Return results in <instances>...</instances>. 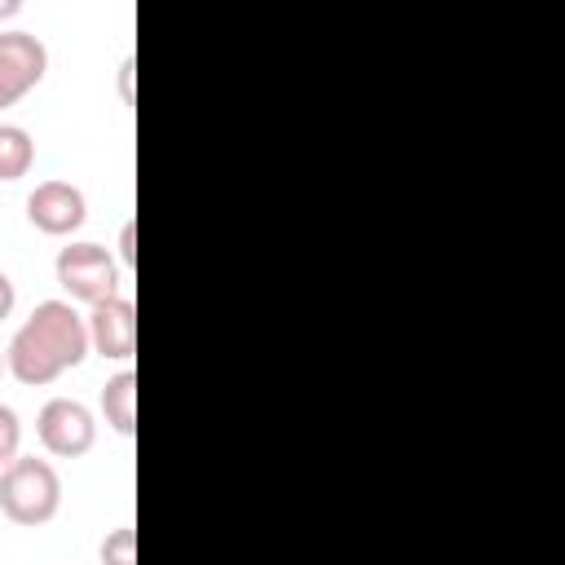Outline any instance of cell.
Here are the masks:
<instances>
[{"label":"cell","instance_id":"obj_1","mask_svg":"<svg viewBox=\"0 0 565 565\" xmlns=\"http://www.w3.org/2000/svg\"><path fill=\"white\" fill-rule=\"evenodd\" d=\"M88 358V322L71 300H40L31 318L13 331L4 366L18 384H53L62 371Z\"/></svg>","mask_w":565,"mask_h":565},{"label":"cell","instance_id":"obj_2","mask_svg":"<svg viewBox=\"0 0 565 565\" xmlns=\"http://www.w3.org/2000/svg\"><path fill=\"white\" fill-rule=\"evenodd\" d=\"M62 508V477L49 459L18 455L0 468V512L13 525H49Z\"/></svg>","mask_w":565,"mask_h":565},{"label":"cell","instance_id":"obj_3","mask_svg":"<svg viewBox=\"0 0 565 565\" xmlns=\"http://www.w3.org/2000/svg\"><path fill=\"white\" fill-rule=\"evenodd\" d=\"M53 274H57V287L71 300L88 305V309L110 300V296H119V265H115V256L102 243H88V238L66 243L57 252V260H53Z\"/></svg>","mask_w":565,"mask_h":565},{"label":"cell","instance_id":"obj_4","mask_svg":"<svg viewBox=\"0 0 565 565\" xmlns=\"http://www.w3.org/2000/svg\"><path fill=\"white\" fill-rule=\"evenodd\" d=\"M35 433H40V446L57 459H79L93 450L97 441V419L84 402L75 397H49L40 406V419H35Z\"/></svg>","mask_w":565,"mask_h":565},{"label":"cell","instance_id":"obj_5","mask_svg":"<svg viewBox=\"0 0 565 565\" xmlns=\"http://www.w3.org/2000/svg\"><path fill=\"white\" fill-rule=\"evenodd\" d=\"M49 71V49L35 31L9 26L0 31V110L13 106L22 93H31Z\"/></svg>","mask_w":565,"mask_h":565},{"label":"cell","instance_id":"obj_6","mask_svg":"<svg viewBox=\"0 0 565 565\" xmlns=\"http://www.w3.org/2000/svg\"><path fill=\"white\" fill-rule=\"evenodd\" d=\"M88 216V203H84V190L71 185V181H40L31 194H26V221L49 234V238H66L84 225Z\"/></svg>","mask_w":565,"mask_h":565},{"label":"cell","instance_id":"obj_7","mask_svg":"<svg viewBox=\"0 0 565 565\" xmlns=\"http://www.w3.org/2000/svg\"><path fill=\"white\" fill-rule=\"evenodd\" d=\"M88 322V349L115 362H128L137 353V309L128 296H110L84 313Z\"/></svg>","mask_w":565,"mask_h":565},{"label":"cell","instance_id":"obj_8","mask_svg":"<svg viewBox=\"0 0 565 565\" xmlns=\"http://www.w3.org/2000/svg\"><path fill=\"white\" fill-rule=\"evenodd\" d=\"M102 415H106V424L115 433L132 437V428H137V375L128 366L106 380V388H102Z\"/></svg>","mask_w":565,"mask_h":565},{"label":"cell","instance_id":"obj_9","mask_svg":"<svg viewBox=\"0 0 565 565\" xmlns=\"http://www.w3.org/2000/svg\"><path fill=\"white\" fill-rule=\"evenodd\" d=\"M35 163V141L22 124H0V181L26 177Z\"/></svg>","mask_w":565,"mask_h":565},{"label":"cell","instance_id":"obj_10","mask_svg":"<svg viewBox=\"0 0 565 565\" xmlns=\"http://www.w3.org/2000/svg\"><path fill=\"white\" fill-rule=\"evenodd\" d=\"M97 556H102V565H137V534H132V525L110 530V534L102 539Z\"/></svg>","mask_w":565,"mask_h":565},{"label":"cell","instance_id":"obj_11","mask_svg":"<svg viewBox=\"0 0 565 565\" xmlns=\"http://www.w3.org/2000/svg\"><path fill=\"white\" fill-rule=\"evenodd\" d=\"M18 446H22V424H18V411L0 402V468L9 459H18Z\"/></svg>","mask_w":565,"mask_h":565},{"label":"cell","instance_id":"obj_12","mask_svg":"<svg viewBox=\"0 0 565 565\" xmlns=\"http://www.w3.org/2000/svg\"><path fill=\"white\" fill-rule=\"evenodd\" d=\"M119 260L137 265V225L132 221H124V230H119Z\"/></svg>","mask_w":565,"mask_h":565},{"label":"cell","instance_id":"obj_13","mask_svg":"<svg viewBox=\"0 0 565 565\" xmlns=\"http://www.w3.org/2000/svg\"><path fill=\"white\" fill-rule=\"evenodd\" d=\"M13 300H18V291H13L9 274H0V318H9V313H13Z\"/></svg>","mask_w":565,"mask_h":565},{"label":"cell","instance_id":"obj_14","mask_svg":"<svg viewBox=\"0 0 565 565\" xmlns=\"http://www.w3.org/2000/svg\"><path fill=\"white\" fill-rule=\"evenodd\" d=\"M18 9H22V4H18V0H0V18H13V13H18Z\"/></svg>","mask_w":565,"mask_h":565},{"label":"cell","instance_id":"obj_15","mask_svg":"<svg viewBox=\"0 0 565 565\" xmlns=\"http://www.w3.org/2000/svg\"><path fill=\"white\" fill-rule=\"evenodd\" d=\"M4 371H9V366H4V353H0V375H4Z\"/></svg>","mask_w":565,"mask_h":565}]
</instances>
